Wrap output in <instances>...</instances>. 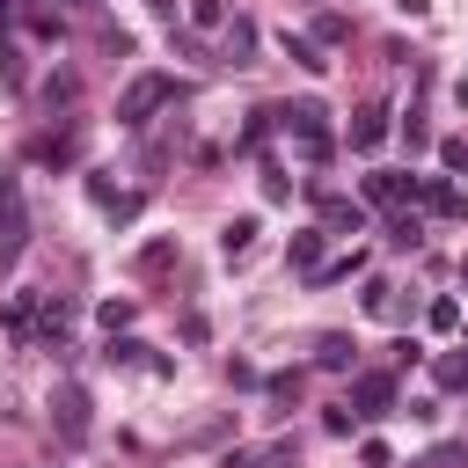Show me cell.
Here are the masks:
<instances>
[{
  "mask_svg": "<svg viewBox=\"0 0 468 468\" xmlns=\"http://www.w3.org/2000/svg\"><path fill=\"white\" fill-rule=\"evenodd\" d=\"M29 249V212H22V183L0 176V271H15Z\"/></svg>",
  "mask_w": 468,
  "mask_h": 468,
  "instance_id": "obj_1",
  "label": "cell"
},
{
  "mask_svg": "<svg viewBox=\"0 0 468 468\" xmlns=\"http://www.w3.org/2000/svg\"><path fill=\"white\" fill-rule=\"evenodd\" d=\"M271 124H285L314 161H329V146H336V139H329V124H322V102H285V110H271Z\"/></svg>",
  "mask_w": 468,
  "mask_h": 468,
  "instance_id": "obj_2",
  "label": "cell"
},
{
  "mask_svg": "<svg viewBox=\"0 0 468 468\" xmlns=\"http://www.w3.org/2000/svg\"><path fill=\"white\" fill-rule=\"evenodd\" d=\"M168 95H176V80H168V73H139V80L117 95V124H146Z\"/></svg>",
  "mask_w": 468,
  "mask_h": 468,
  "instance_id": "obj_3",
  "label": "cell"
},
{
  "mask_svg": "<svg viewBox=\"0 0 468 468\" xmlns=\"http://www.w3.org/2000/svg\"><path fill=\"white\" fill-rule=\"evenodd\" d=\"M388 402H395V373H358L351 380V417H388Z\"/></svg>",
  "mask_w": 468,
  "mask_h": 468,
  "instance_id": "obj_4",
  "label": "cell"
},
{
  "mask_svg": "<svg viewBox=\"0 0 468 468\" xmlns=\"http://www.w3.org/2000/svg\"><path fill=\"white\" fill-rule=\"evenodd\" d=\"M314 212H322V234H366V205H358V197L322 190V197H314Z\"/></svg>",
  "mask_w": 468,
  "mask_h": 468,
  "instance_id": "obj_5",
  "label": "cell"
},
{
  "mask_svg": "<svg viewBox=\"0 0 468 468\" xmlns=\"http://www.w3.org/2000/svg\"><path fill=\"white\" fill-rule=\"evenodd\" d=\"M51 410H58V424H66V439H88V395H80V388H58Z\"/></svg>",
  "mask_w": 468,
  "mask_h": 468,
  "instance_id": "obj_6",
  "label": "cell"
},
{
  "mask_svg": "<svg viewBox=\"0 0 468 468\" xmlns=\"http://www.w3.org/2000/svg\"><path fill=\"white\" fill-rule=\"evenodd\" d=\"M380 139H388V110L373 102V110H358V117H351V146H358V154H373Z\"/></svg>",
  "mask_w": 468,
  "mask_h": 468,
  "instance_id": "obj_7",
  "label": "cell"
},
{
  "mask_svg": "<svg viewBox=\"0 0 468 468\" xmlns=\"http://www.w3.org/2000/svg\"><path fill=\"white\" fill-rule=\"evenodd\" d=\"M417 197H424L431 212H446V219H461V212H468V197H461L453 183H417Z\"/></svg>",
  "mask_w": 468,
  "mask_h": 468,
  "instance_id": "obj_8",
  "label": "cell"
},
{
  "mask_svg": "<svg viewBox=\"0 0 468 468\" xmlns=\"http://www.w3.org/2000/svg\"><path fill=\"white\" fill-rule=\"evenodd\" d=\"M285 58H292V66H307V73H329L322 44H314V37H292V29H285Z\"/></svg>",
  "mask_w": 468,
  "mask_h": 468,
  "instance_id": "obj_9",
  "label": "cell"
},
{
  "mask_svg": "<svg viewBox=\"0 0 468 468\" xmlns=\"http://www.w3.org/2000/svg\"><path fill=\"white\" fill-rule=\"evenodd\" d=\"M285 263H292V271H314V263H322V227H307V234H292V249H285Z\"/></svg>",
  "mask_w": 468,
  "mask_h": 468,
  "instance_id": "obj_10",
  "label": "cell"
},
{
  "mask_svg": "<svg viewBox=\"0 0 468 468\" xmlns=\"http://www.w3.org/2000/svg\"><path fill=\"white\" fill-rule=\"evenodd\" d=\"M249 241H256V219H249V212L219 227V249H227V256H249Z\"/></svg>",
  "mask_w": 468,
  "mask_h": 468,
  "instance_id": "obj_11",
  "label": "cell"
},
{
  "mask_svg": "<svg viewBox=\"0 0 468 468\" xmlns=\"http://www.w3.org/2000/svg\"><path fill=\"white\" fill-rule=\"evenodd\" d=\"M190 29L219 37V29H227V0H190Z\"/></svg>",
  "mask_w": 468,
  "mask_h": 468,
  "instance_id": "obj_12",
  "label": "cell"
},
{
  "mask_svg": "<svg viewBox=\"0 0 468 468\" xmlns=\"http://www.w3.org/2000/svg\"><path fill=\"white\" fill-rule=\"evenodd\" d=\"M366 197L373 205H395V197H410V183L402 176H366Z\"/></svg>",
  "mask_w": 468,
  "mask_h": 468,
  "instance_id": "obj_13",
  "label": "cell"
},
{
  "mask_svg": "<svg viewBox=\"0 0 468 468\" xmlns=\"http://www.w3.org/2000/svg\"><path fill=\"white\" fill-rule=\"evenodd\" d=\"M314 358H322V366H351V336H336V329H329V336L314 344Z\"/></svg>",
  "mask_w": 468,
  "mask_h": 468,
  "instance_id": "obj_14",
  "label": "cell"
},
{
  "mask_svg": "<svg viewBox=\"0 0 468 468\" xmlns=\"http://www.w3.org/2000/svg\"><path fill=\"white\" fill-rule=\"evenodd\" d=\"M344 37H351L344 15H322V22H314V44H344Z\"/></svg>",
  "mask_w": 468,
  "mask_h": 468,
  "instance_id": "obj_15",
  "label": "cell"
},
{
  "mask_svg": "<svg viewBox=\"0 0 468 468\" xmlns=\"http://www.w3.org/2000/svg\"><path fill=\"white\" fill-rule=\"evenodd\" d=\"M249 44H256V29H249V22H234V29H227V51H234V66H249Z\"/></svg>",
  "mask_w": 468,
  "mask_h": 468,
  "instance_id": "obj_16",
  "label": "cell"
},
{
  "mask_svg": "<svg viewBox=\"0 0 468 468\" xmlns=\"http://www.w3.org/2000/svg\"><path fill=\"white\" fill-rule=\"evenodd\" d=\"M366 314H395V285L373 278V285H366Z\"/></svg>",
  "mask_w": 468,
  "mask_h": 468,
  "instance_id": "obj_17",
  "label": "cell"
},
{
  "mask_svg": "<svg viewBox=\"0 0 468 468\" xmlns=\"http://www.w3.org/2000/svg\"><path fill=\"white\" fill-rule=\"evenodd\" d=\"M439 388H468V358H461V351L439 358Z\"/></svg>",
  "mask_w": 468,
  "mask_h": 468,
  "instance_id": "obj_18",
  "label": "cell"
},
{
  "mask_svg": "<svg viewBox=\"0 0 468 468\" xmlns=\"http://www.w3.org/2000/svg\"><path fill=\"white\" fill-rule=\"evenodd\" d=\"M461 461H468V446H461V439H446V446H431V461H424V468H461Z\"/></svg>",
  "mask_w": 468,
  "mask_h": 468,
  "instance_id": "obj_19",
  "label": "cell"
},
{
  "mask_svg": "<svg viewBox=\"0 0 468 468\" xmlns=\"http://www.w3.org/2000/svg\"><path fill=\"white\" fill-rule=\"evenodd\" d=\"M124 322H132V300H110V307H102V329H110V336H117V329H124Z\"/></svg>",
  "mask_w": 468,
  "mask_h": 468,
  "instance_id": "obj_20",
  "label": "cell"
},
{
  "mask_svg": "<svg viewBox=\"0 0 468 468\" xmlns=\"http://www.w3.org/2000/svg\"><path fill=\"white\" fill-rule=\"evenodd\" d=\"M439 161H446V168H468V139H446V146H439Z\"/></svg>",
  "mask_w": 468,
  "mask_h": 468,
  "instance_id": "obj_21",
  "label": "cell"
}]
</instances>
